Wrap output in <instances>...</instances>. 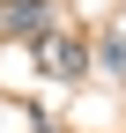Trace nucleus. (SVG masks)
I'll list each match as a JSON object with an SVG mask.
<instances>
[{
	"mask_svg": "<svg viewBox=\"0 0 126 133\" xmlns=\"http://www.w3.org/2000/svg\"><path fill=\"white\" fill-rule=\"evenodd\" d=\"M37 74H52V81H82V74H89V44L67 37V30H37Z\"/></svg>",
	"mask_w": 126,
	"mask_h": 133,
	"instance_id": "1",
	"label": "nucleus"
},
{
	"mask_svg": "<svg viewBox=\"0 0 126 133\" xmlns=\"http://www.w3.org/2000/svg\"><path fill=\"white\" fill-rule=\"evenodd\" d=\"M0 22H8L15 37H37V30L52 22V0H0Z\"/></svg>",
	"mask_w": 126,
	"mask_h": 133,
	"instance_id": "2",
	"label": "nucleus"
}]
</instances>
